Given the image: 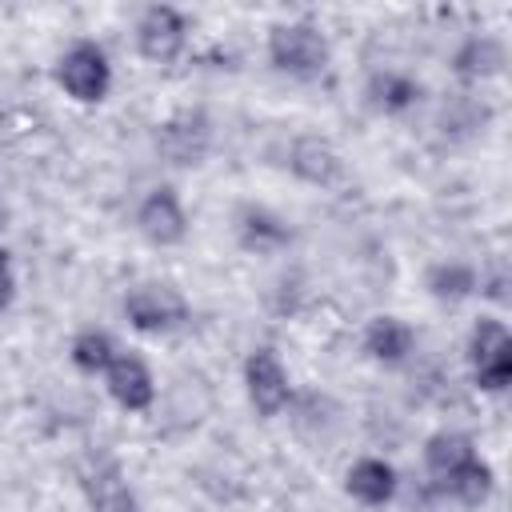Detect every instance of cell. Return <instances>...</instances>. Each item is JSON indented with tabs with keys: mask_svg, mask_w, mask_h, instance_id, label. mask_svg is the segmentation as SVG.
<instances>
[{
	"mask_svg": "<svg viewBox=\"0 0 512 512\" xmlns=\"http://www.w3.org/2000/svg\"><path fill=\"white\" fill-rule=\"evenodd\" d=\"M268 60L276 72H288L296 80H316L328 68L332 48L312 20H288L268 32Z\"/></svg>",
	"mask_w": 512,
	"mask_h": 512,
	"instance_id": "obj_1",
	"label": "cell"
},
{
	"mask_svg": "<svg viewBox=\"0 0 512 512\" xmlns=\"http://www.w3.org/2000/svg\"><path fill=\"white\" fill-rule=\"evenodd\" d=\"M56 84L76 100V104H100L112 88V64L108 52L96 40H76L60 52L56 60Z\"/></svg>",
	"mask_w": 512,
	"mask_h": 512,
	"instance_id": "obj_2",
	"label": "cell"
},
{
	"mask_svg": "<svg viewBox=\"0 0 512 512\" xmlns=\"http://www.w3.org/2000/svg\"><path fill=\"white\" fill-rule=\"evenodd\" d=\"M152 144H156V152H160L164 164H172V168H196L212 152V120L200 108H180V112H172L168 120L156 124Z\"/></svg>",
	"mask_w": 512,
	"mask_h": 512,
	"instance_id": "obj_3",
	"label": "cell"
},
{
	"mask_svg": "<svg viewBox=\"0 0 512 512\" xmlns=\"http://www.w3.org/2000/svg\"><path fill=\"white\" fill-rule=\"evenodd\" d=\"M468 360L476 388L484 392H504L512 384V336L508 324L496 316H480L472 336H468Z\"/></svg>",
	"mask_w": 512,
	"mask_h": 512,
	"instance_id": "obj_4",
	"label": "cell"
},
{
	"mask_svg": "<svg viewBox=\"0 0 512 512\" xmlns=\"http://www.w3.org/2000/svg\"><path fill=\"white\" fill-rule=\"evenodd\" d=\"M80 492L88 500V512H144L124 468L104 448H92L80 464Z\"/></svg>",
	"mask_w": 512,
	"mask_h": 512,
	"instance_id": "obj_5",
	"label": "cell"
},
{
	"mask_svg": "<svg viewBox=\"0 0 512 512\" xmlns=\"http://www.w3.org/2000/svg\"><path fill=\"white\" fill-rule=\"evenodd\" d=\"M124 316L136 332H172L188 320V300L180 296V288L164 284V280H144L136 288H128L124 296Z\"/></svg>",
	"mask_w": 512,
	"mask_h": 512,
	"instance_id": "obj_6",
	"label": "cell"
},
{
	"mask_svg": "<svg viewBox=\"0 0 512 512\" xmlns=\"http://www.w3.org/2000/svg\"><path fill=\"white\" fill-rule=\"evenodd\" d=\"M188 44V20L172 4H152L144 8L136 24V48L152 64H172Z\"/></svg>",
	"mask_w": 512,
	"mask_h": 512,
	"instance_id": "obj_7",
	"label": "cell"
},
{
	"mask_svg": "<svg viewBox=\"0 0 512 512\" xmlns=\"http://www.w3.org/2000/svg\"><path fill=\"white\" fill-rule=\"evenodd\" d=\"M244 392H248V404L260 412V416H280L288 396H292V384H288V372L280 364V356L272 348H256L248 352L244 360Z\"/></svg>",
	"mask_w": 512,
	"mask_h": 512,
	"instance_id": "obj_8",
	"label": "cell"
},
{
	"mask_svg": "<svg viewBox=\"0 0 512 512\" xmlns=\"http://www.w3.org/2000/svg\"><path fill=\"white\" fill-rule=\"evenodd\" d=\"M136 228H140V236H144L148 244H156V248L180 244V240L188 236V212H184L176 188H168V184L152 188V192L140 200V208H136Z\"/></svg>",
	"mask_w": 512,
	"mask_h": 512,
	"instance_id": "obj_9",
	"label": "cell"
},
{
	"mask_svg": "<svg viewBox=\"0 0 512 512\" xmlns=\"http://www.w3.org/2000/svg\"><path fill=\"white\" fill-rule=\"evenodd\" d=\"M104 388L124 412H148L156 400V380L148 364L132 352H116V360L104 368Z\"/></svg>",
	"mask_w": 512,
	"mask_h": 512,
	"instance_id": "obj_10",
	"label": "cell"
},
{
	"mask_svg": "<svg viewBox=\"0 0 512 512\" xmlns=\"http://www.w3.org/2000/svg\"><path fill=\"white\" fill-rule=\"evenodd\" d=\"M480 456H476V444L464 436V432H436V436H428V444H424V468H428V476L436 480V484H444V488H452V480L468 468V464H476Z\"/></svg>",
	"mask_w": 512,
	"mask_h": 512,
	"instance_id": "obj_11",
	"label": "cell"
},
{
	"mask_svg": "<svg viewBox=\"0 0 512 512\" xmlns=\"http://www.w3.org/2000/svg\"><path fill=\"white\" fill-rule=\"evenodd\" d=\"M344 488L352 500L368 504V508H384L392 496H396V468L380 456H360L348 476H344Z\"/></svg>",
	"mask_w": 512,
	"mask_h": 512,
	"instance_id": "obj_12",
	"label": "cell"
},
{
	"mask_svg": "<svg viewBox=\"0 0 512 512\" xmlns=\"http://www.w3.org/2000/svg\"><path fill=\"white\" fill-rule=\"evenodd\" d=\"M288 168L300 176V180H308V184H336L340 176H344V160H340V152L328 144V140H320V136H300L296 144H292V156H288Z\"/></svg>",
	"mask_w": 512,
	"mask_h": 512,
	"instance_id": "obj_13",
	"label": "cell"
},
{
	"mask_svg": "<svg viewBox=\"0 0 512 512\" xmlns=\"http://www.w3.org/2000/svg\"><path fill=\"white\" fill-rule=\"evenodd\" d=\"M416 344V332L400 316H372L364 328V352L376 364H404Z\"/></svg>",
	"mask_w": 512,
	"mask_h": 512,
	"instance_id": "obj_14",
	"label": "cell"
},
{
	"mask_svg": "<svg viewBox=\"0 0 512 512\" xmlns=\"http://www.w3.org/2000/svg\"><path fill=\"white\" fill-rule=\"evenodd\" d=\"M236 232H240V244H244L248 252H276V248H284V244L292 240V228H288L276 212L256 208V204H248V208L240 212Z\"/></svg>",
	"mask_w": 512,
	"mask_h": 512,
	"instance_id": "obj_15",
	"label": "cell"
},
{
	"mask_svg": "<svg viewBox=\"0 0 512 512\" xmlns=\"http://www.w3.org/2000/svg\"><path fill=\"white\" fill-rule=\"evenodd\" d=\"M424 284H428V292H432L436 300L456 304V300H468V296L480 288V276H476V268L464 264V260H440V264H432V268L424 272Z\"/></svg>",
	"mask_w": 512,
	"mask_h": 512,
	"instance_id": "obj_16",
	"label": "cell"
},
{
	"mask_svg": "<svg viewBox=\"0 0 512 512\" xmlns=\"http://www.w3.org/2000/svg\"><path fill=\"white\" fill-rule=\"evenodd\" d=\"M68 360H72L80 372H88V376H96V372L104 376V368L116 360V344H112L108 332H100V328H84V332L72 336Z\"/></svg>",
	"mask_w": 512,
	"mask_h": 512,
	"instance_id": "obj_17",
	"label": "cell"
},
{
	"mask_svg": "<svg viewBox=\"0 0 512 512\" xmlns=\"http://www.w3.org/2000/svg\"><path fill=\"white\" fill-rule=\"evenodd\" d=\"M368 96L380 112H404L420 100V84L404 72H376L372 84H368Z\"/></svg>",
	"mask_w": 512,
	"mask_h": 512,
	"instance_id": "obj_18",
	"label": "cell"
},
{
	"mask_svg": "<svg viewBox=\"0 0 512 512\" xmlns=\"http://www.w3.org/2000/svg\"><path fill=\"white\" fill-rule=\"evenodd\" d=\"M504 68V44L492 36H472L460 52H456V72L460 76H496Z\"/></svg>",
	"mask_w": 512,
	"mask_h": 512,
	"instance_id": "obj_19",
	"label": "cell"
},
{
	"mask_svg": "<svg viewBox=\"0 0 512 512\" xmlns=\"http://www.w3.org/2000/svg\"><path fill=\"white\" fill-rule=\"evenodd\" d=\"M492 488H496V476H492V468L484 464V460H476V464H468L456 480H452V496L460 500V504H484L488 496H492Z\"/></svg>",
	"mask_w": 512,
	"mask_h": 512,
	"instance_id": "obj_20",
	"label": "cell"
},
{
	"mask_svg": "<svg viewBox=\"0 0 512 512\" xmlns=\"http://www.w3.org/2000/svg\"><path fill=\"white\" fill-rule=\"evenodd\" d=\"M16 300V268H12V252L0 248V312Z\"/></svg>",
	"mask_w": 512,
	"mask_h": 512,
	"instance_id": "obj_21",
	"label": "cell"
}]
</instances>
